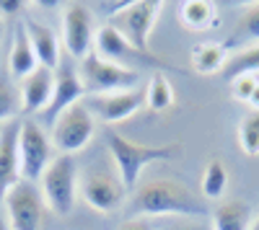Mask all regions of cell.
<instances>
[{"mask_svg":"<svg viewBox=\"0 0 259 230\" xmlns=\"http://www.w3.org/2000/svg\"><path fill=\"white\" fill-rule=\"evenodd\" d=\"M130 212L135 217H166V215L192 217V215H205V202L174 179H153L135 189L133 202H130Z\"/></svg>","mask_w":259,"mask_h":230,"instance_id":"obj_1","label":"cell"},{"mask_svg":"<svg viewBox=\"0 0 259 230\" xmlns=\"http://www.w3.org/2000/svg\"><path fill=\"white\" fill-rule=\"evenodd\" d=\"M106 150H109V155H112L114 171H117L119 181L124 184V189L135 192L145 165L156 163V160H174L182 153V145L179 142H171V145H140V142H133V140L117 135V132H109L106 135Z\"/></svg>","mask_w":259,"mask_h":230,"instance_id":"obj_2","label":"cell"},{"mask_svg":"<svg viewBox=\"0 0 259 230\" xmlns=\"http://www.w3.org/2000/svg\"><path fill=\"white\" fill-rule=\"evenodd\" d=\"M75 189H78V165L73 155L52 158L45 176L39 179V194L45 207L60 217H68L75 207Z\"/></svg>","mask_w":259,"mask_h":230,"instance_id":"obj_3","label":"cell"},{"mask_svg":"<svg viewBox=\"0 0 259 230\" xmlns=\"http://www.w3.org/2000/svg\"><path fill=\"white\" fill-rule=\"evenodd\" d=\"M78 78L85 88V96H104V93H117V91H133L140 83V73L119 68L114 62L99 57L91 52L85 60H80Z\"/></svg>","mask_w":259,"mask_h":230,"instance_id":"obj_4","label":"cell"},{"mask_svg":"<svg viewBox=\"0 0 259 230\" xmlns=\"http://www.w3.org/2000/svg\"><path fill=\"white\" fill-rule=\"evenodd\" d=\"M52 163V140L34 119H21L18 130V171L21 181H39Z\"/></svg>","mask_w":259,"mask_h":230,"instance_id":"obj_5","label":"cell"},{"mask_svg":"<svg viewBox=\"0 0 259 230\" xmlns=\"http://www.w3.org/2000/svg\"><path fill=\"white\" fill-rule=\"evenodd\" d=\"M94 132H96V117L89 111L83 101H78L55 119L52 148H57L62 155H73L94 140Z\"/></svg>","mask_w":259,"mask_h":230,"instance_id":"obj_6","label":"cell"},{"mask_svg":"<svg viewBox=\"0 0 259 230\" xmlns=\"http://www.w3.org/2000/svg\"><path fill=\"white\" fill-rule=\"evenodd\" d=\"M80 197L91 210H96L101 215H112L114 210H119L124 204L127 189L119 181L117 171L106 168V165H91L80 176Z\"/></svg>","mask_w":259,"mask_h":230,"instance_id":"obj_7","label":"cell"},{"mask_svg":"<svg viewBox=\"0 0 259 230\" xmlns=\"http://www.w3.org/2000/svg\"><path fill=\"white\" fill-rule=\"evenodd\" d=\"M163 3L158 0H130V6L112 18V26L133 44L138 52L153 54L150 49V34H153V24L161 16Z\"/></svg>","mask_w":259,"mask_h":230,"instance_id":"obj_8","label":"cell"},{"mask_svg":"<svg viewBox=\"0 0 259 230\" xmlns=\"http://www.w3.org/2000/svg\"><path fill=\"white\" fill-rule=\"evenodd\" d=\"M99 57L114 62L119 68H127V70H143L145 65L150 68H158V70H171V62H166L163 57L158 54H145V52H138L130 41L112 26L106 24L101 31H99V39H96V49H94Z\"/></svg>","mask_w":259,"mask_h":230,"instance_id":"obj_9","label":"cell"},{"mask_svg":"<svg viewBox=\"0 0 259 230\" xmlns=\"http://www.w3.org/2000/svg\"><path fill=\"white\" fill-rule=\"evenodd\" d=\"M6 215L11 230H41V217H45V202L36 186L29 181L16 184L6 194Z\"/></svg>","mask_w":259,"mask_h":230,"instance_id":"obj_10","label":"cell"},{"mask_svg":"<svg viewBox=\"0 0 259 230\" xmlns=\"http://www.w3.org/2000/svg\"><path fill=\"white\" fill-rule=\"evenodd\" d=\"M62 44L70 57L85 60L94 52V21L83 3H68L62 13Z\"/></svg>","mask_w":259,"mask_h":230,"instance_id":"obj_11","label":"cell"},{"mask_svg":"<svg viewBox=\"0 0 259 230\" xmlns=\"http://www.w3.org/2000/svg\"><path fill=\"white\" fill-rule=\"evenodd\" d=\"M85 106L94 117H99L104 124H119L135 117L140 106H145V91H117V93H104V96H85Z\"/></svg>","mask_w":259,"mask_h":230,"instance_id":"obj_12","label":"cell"},{"mask_svg":"<svg viewBox=\"0 0 259 230\" xmlns=\"http://www.w3.org/2000/svg\"><path fill=\"white\" fill-rule=\"evenodd\" d=\"M85 98V88H83V83L78 78V73L70 68V65H60L57 73H55V91H52V101H50V106L45 109V119L47 124L52 127L55 119L65 111V109H70L73 103L83 101Z\"/></svg>","mask_w":259,"mask_h":230,"instance_id":"obj_13","label":"cell"},{"mask_svg":"<svg viewBox=\"0 0 259 230\" xmlns=\"http://www.w3.org/2000/svg\"><path fill=\"white\" fill-rule=\"evenodd\" d=\"M18 130L21 122H8L0 130V204L6 202V194L21 184L18 171Z\"/></svg>","mask_w":259,"mask_h":230,"instance_id":"obj_14","label":"cell"},{"mask_svg":"<svg viewBox=\"0 0 259 230\" xmlns=\"http://www.w3.org/2000/svg\"><path fill=\"white\" fill-rule=\"evenodd\" d=\"M52 91H55V73L39 65L29 78L21 80V91H18L21 111L24 114L41 111L45 114V109L50 106V101H52Z\"/></svg>","mask_w":259,"mask_h":230,"instance_id":"obj_15","label":"cell"},{"mask_svg":"<svg viewBox=\"0 0 259 230\" xmlns=\"http://www.w3.org/2000/svg\"><path fill=\"white\" fill-rule=\"evenodd\" d=\"M24 26H26V34H29V41L34 47V54L39 60V65L57 73V68L62 65V62H60V41H57L55 31L50 26H45V24H39V21H34V18H26Z\"/></svg>","mask_w":259,"mask_h":230,"instance_id":"obj_16","label":"cell"},{"mask_svg":"<svg viewBox=\"0 0 259 230\" xmlns=\"http://www.w3.org/2000/svg\"><path fill=\"white\" fill-rule=\"evenodd\" d=\"M39 68V60L34 54V47L29 41V34H26V26L21 24L16 26V34H13V44H11V52H8V70L16 80H24L29 78L34 70Z\"/></svg>","mask_w":259,"mask_h":230,"instance_id":"obj_17","label":"cell"},{"mask_svg":"<svg viewBox=\"0 0 259 230\" xmlns=\"http://www.w3.org/2000/svg\"><path fill=\"white\" fill-rule=\"evenodd\" d=\"M254 212L244 199H223L212 210V230H249Z\"/></svg>","mask_w":259,"mask_h":230,"instance_id":"obj_18","label":"cell"},{"mask_svg":"<svg viewBox=\"0 0 259 230\" xmlns=\"http://www.w3.org/2000/svg\"><path fill=\"white\" fill-rule=\"evenodd\" d=\"M228 62V47L218 41H202L192 47V70L200 75H215L226 68Z\"/></svg>","mask_w":259,"mask_h":230,"instance_id":"obj_19","label":"cell"},{"mask_svg":"<svg viewBox=\"0 0 259 230\" xmlns=\"http://www.w3.org/2000/svg\"><path fill=\"white\" fill-rule=\"evenodd\" d=\"M179 21L189 31H207L218 26V6L207 0H187L179 6Z\"/></svg>","mask_w":259,"mask_h":230,"instance_id":"obj_20","label":"cell"},{"mask_svg":"<svg viewBox=\"0 0 259 230\" xmlns=\"http://www.w3.org/2000/svg\"><path fill=\"white\" fill-rule=\"evenodd\" d=\"M174 103H177L174 86H171L168 78L161 70H156L148 78V86H145V106L153 114H163V111H168L171 106H174Z\"/></svg>","mask_w":259,"mask_h":230,"instance_id":"obj_21","label":"cell"},{"mask_svg":"<svg viewBox=\"0 0 259 230\" xmlns=\"http://www.w3.org/2000/svg\"><path fill=\"white\" fill-rule=\"evenodd\" d=\"M200 192L205 199H223V194L228 192V168L223 160L212 158L205 165L202 179H200Z\"/></svg>","mask_w":259,"mask_h":230,"instance_id":"obj_22","label":"cell"},{"mask_svg":"<svg viewBox=\"0 0 259 230\" xmlns=\"http://www.w3.org/2000/svg\"><path fill=\"white\" fill-rule=\"evenodd\" d=\"M246 41V47L251 44H259V3H251L244 16L239 18V24H236V31L233 36L226 41V47L231 44H244Z\"/></svg>","mask_w":259,"mask_h":230,"instance_id":"obj_23","label":"cell"},{"mask_svg":"<svg viewBox=\"0 0 259 230\" xmlns=\"http://www.w3.org/2000/svg\"><path fill=\"white\" fill-rule=\"evenodd\" d=\"M256 73H259V44L241 47V52L228 57L226 68H223V75L228 80L239 78V75H256Z\"/></svg>","mask_w":259,"mask_h":230,"instance_id":"obj_24","label":"cell"},{"mask_svg":"<svg viewBox=\"0 0 259 230\" xmlns=\"http://www.w3.org/2000/svg\"><path fill=\"white\" fill-rule=\"evenodd\" d=\"M239 148L249 158L259 155V111H251L239 122Z\"/></svg>","mask_w":259,"mask_h":230,"instance_id":"obj_25","label":"cell"},{"mask_svg":"<svg viewBox=\"0 0 259 230\" xmlns=\"http://www.w3.org/2000/svg\"><path fill=\"white\" fill-rule=\"evenodd\" d=\"M18 109H21V96L8 80L0 78V122H13Z\"/></svg>","mask_w":259,"mask_h":230,"instance_id":"obj_26","label":"cell"},{"mask_svg":"<svg viewBox=\"0 0 259 230\" xmlns=\"http://www.w3.org/2000/svg\"><path fill=\"white\" fill-rule=\"evenodd\" d=\"M259 86V78L256 75H239V78H233L231 80V96L236 101H241V103H249L254 88Z\"/></svg>","mask_w":259,"mask_h":230,"instance_id":"obj_27","label":"cell"},{"mask_svg":"<svg viewBox=\"0 0 259 230\" xmlns=\"http://www.w3.org/2000/svg\"><path fill=\"white\" fill-rule=\"evenodd\" d=\"M127 6H130V0H122V3H119V0H109V3H106V0H99V3H96L99 13H101V16H109V18L119 16Z\"/></svg>","mask_w":259,"mask_h":230,"instance_id":"obj_28","label":"cell"},{"mask_svg":"<svg viewBox=\"0 0 259 230\" xmlns=\"http://www.w3.org/2000/svg\"><path fill=\"white\" fill-rule=\"evenodd\" d=\"M21 8H24V3H21V0H0V13H6V16H13V13H18Z\"/></svg>","mask_w":259,"mask_h":230,"instance_id":"obj_29","label":"cell"},{"mask_svg":"<svg viewBox=\"0 0 259 230\" xmlns=\"http://www.w3.org/2000/svg\"><path fill=\"white\" fill-rule=\"evenodd\" d=\"M119 230H153V227H150V222L143 220V217H133V220H127Z\"/></svg>","mask_w":259,"mask_h":230,"instance_id":"obj_30","label":"cell"},{"mask_svg":"<svg viewBox=\"0 0 259 230\" xmlns=\"http://www.w3.org/2000/svg\"><path fill=\"white\" fill-rule=\"evenodd\" d=\"M249 109H251V111H259V86L254 88V93H251V98H249Z\"/></svg>","mask_w":259,"mask_h":230,"instance_id":"obj_31","label":"cell"},{"mask_svg":"<svg viewBox=\"0 0 259 230\" xmlns=\"http://www.w3.org/2000/svg\"><path fill=\"white\" fill-rule=\"evenodd\" d=\"M3 36H6V21L0 16V44H3Z\"/></svg>","mask_w":259,"mask_h":230,"instance_id":"obj_32","label":"cell"},{"mask_svg":"<svg viewBox=\"0 0 259 230\" xmlns=\"http://www.w3.org/2000/svg\"><path fill=\"white\" fill-rule=\"evenodd\" d=\"M249 230H259V215L254 217V222H251V227H249Z\"/></svg>","mask_w":259,"mask_h":230,"instance_id":"obj_33","label":"cell"},{"mask_svg":"<svg viewBox=\"0 0 259 230\" xmlns=\"http://www.w3.org/2000/svg\"><path fill=\"white\" fill-rule=\"evenodd\" d=\"M0 230H11V227H8V222H6L3 217H0Z\"/></svg>","mask_w":259,"mask_h":230,"instance_id":"obj_34","label":"cell"},{"mask_svg":"<svg viewBox=\"0 0 259 230\" xmlns=\"http://www.w3.org/2000/svg\"><path fill=\"white\" fill-rule=\"evenodd\" d=\"M179 230H205V227H179Z\"/></svg>","mask_w":259,"mask_h":230,"instance_id":"obj_35","label":"cell"}]
</instances>
